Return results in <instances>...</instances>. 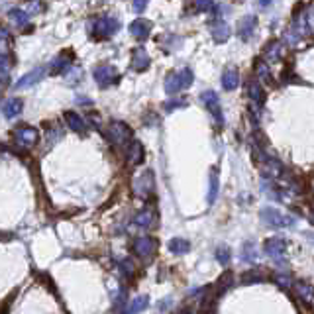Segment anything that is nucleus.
I'll return each mask as SVG.
<instances>
[{
	"instance_id": "ddd939ff",
	"label": "nucleus",
	"mask_w": 314,
	"mask_h": 314,
	"mask_svg": "<svg viewBox=\"0 0 314 314\" xmlns=\"http://www.w3.org/2000/svg\"><path fill=\"white\" fill-rule=\"evenodd\" d=\"M151 28H153V24H151L150 20L138 18V20H134V22L130 24V34H132L136 39H139V41H143V39L150 38Z\"/></svg>"
},
{
	"instance_id": "f3484780",
	"label": "nucleus",
	"mask_w": 314,
	"mask_h": 314,
	"mask_svg": "<svg viewBox=\"0 0 314 314\" xmlns=\"http://www.w3.org/2000/svg\"><path fill=\"white\" fill-rule=\"evenodd\" d=\"M150 55H148V51H146V47H136V50L132 51V69L134 71H138V73H141V71H146L148 67H150Z\"/></svg>"
},
{
	"instance_id": "9b49d317",
	"label": "nucleus",
	"mask_w": 314,
	"mask_h": 314,
	"mask_svg": "<svg viewBox=\"0 0 314 314\" xmlns=\"http://www.w3.org/2000/svg\"><path fill=\"white\" fill-rule=\"evenodd\" d=\"M263 251L271 259H281L287 251V241L283 238H271L263 244Z\"/></svg>"
},
{
	"instance_id": "20e7f679",
	"label": "nucleus",
	"mask_w": 314,
	"mask_h": 314,
	"mask_svg": "<svg viewBox=\"0 0 314 314\" xmlns=\"http://www.w3.org/2000/svg\"><path fill=\"white\" fill-rule=\"evenodd\" d=\"M153 190H155V177H153V171H151V169L143 171L141 175L134 179V195H136V197L148 201L151 195H153Z\"/></svg>"
},
{
	"instance_id": "72a5a7b5",
	"label": "nucleus",
	"mask_w": 314,
	"mask_h": 314,
	"mask_svg": "<svg viewBox=\"0 0 314 314\" xmlns=\"http://www.w3.org/2000/svg\"><path fill=\"white\" fill-rule=\"evenodd\" d=\"M230 248L228 246H220L218 250H216V259H218V263L220 265H224L226 267L228 263H230Z\"/></svg>"
},
{
	"instance_id": "6e6552de",
	"label": "nucleus",
	"mask_w": 314,
	"mask_h": 314,
	"mask_svg": "<svg viewBox=\"0 0 314 314\" xmlns=\"http://www.w3.org/2000/svg\"><path fill=\"white\" fill-rule=\"evenodd\" d=\"M108 139L114 146H128L132 139V128L124 122H110L108 126Z\"/></svg>"
},
{
	"instance_id": "a19ab883",
	"label": "nucleus",
	"mask_w": 314,
	"mask_h": 314,
	"mask_svg": "<svg viewBox=\"0 0 314 314\" xmlns=\"http://www.w3.org/2000/svg\"><path fill=\"white\" fill-rule=\"evenodd\" d=\"M185 104H187L185 101H171V102H167L163 108H165V112H173L175 108H183Z\"/></svg>"
},
{
	"instance_id": "ea45409f",
	"label": "nucleus",
	"mask_w": 314,
	"mask_h": 314,
	"mask_svg": "<svg viewBox=\"0 0 314 314\" xmlns=\"http://www.w3.org/2000/svg\"><path fill=\"white\" fill-rule=\"evenodd\" d=\"M43 10H45V6H43L39 0H30V4H28V12L32 14V16L38 14V12H43Z\"/></svg>"
},
{
	"instance_id": "7c9ffc66",
	"label": "nucleus",
	"mask_w": 314,
	"mask_h": 314,
	"mask_svg": "<svg viewBox=\"0 0 314 314\" xmlns=\"http://www.w3.org/2000/svg\"><path fill=\"white\" fill-rule=\"evenodd\" d=\"M239 281H241V285H253V283H263L265 277L261 275L259 271H255V269H250V271L241 273Z\"/></svg>"
},
{
	"instance_id": "79ce46f5",
	"label": "nucleus",
	"mask_w": 314,
	"mask_h": 314,
	"mask_svg": "<svg viewBox=\"0 0 314 314\" xmlns=\"http://www.w3.org/2000/svg\"><path fill=\"white\" fill-rule=\"evenodd\" d=\"M304 16H306V22H308V28H310V32H314V4H310V6L306 8Z\"/></svg>"
},
{
	"instance_id": "a211bd4d",
	"label": "nucleus",
	"mask_w": 314,
	"mask_h": 314,
	"mask_svg": "<svg viewBox=\"0 0 314 314\" xmlns=\"http://www.w3.org/2000/svg\"><path fill=\"white\" fill-rule=\"evenodd\" d=\"M155 220H157V214L153 208H143L134 216V224L139 228H146V230L155 226Z\"/></svg>"
},
{
	"instance_id": "9d476101",
	"label": "nucleus",
	"mask_w": 314,
	"mask_h": 314,
	"mask_svg": "<svg viewBox=\"0 0 314 314\" xmlns=\"http://www.w3.org/2000/svg\"><path fill=\"white\" fill-rule=\"evenodd\" d=\"M92 75H94V81H96V85L101 88L110 87L114 83H118V79H120L118 71L114 69L112 65H99Z\"/></svg>"
},
{
	"instance_id": "c756f323",
	"label": "nucleus",
	"mask_w": 314,
	"mask_h": 314,
	"mask_svg": "<svg viewBox=\"0 0 314 314\" xmlns=\"http://www.w3.org/2000/svg\"><path fill=\"white\" fill-rule=\"evenodd\" d=\"M295 289H297V295H299L304 302L314 301V289L308 285V283H295Z\"/></svg>"
},
{
	"instance_id": "dca6fc26",
	"label": "nucleus",
	"mask_w": 314,
	"mask_h": 314,
	"mask_svg": "<svg viewBox=\"0 0 314 314\" xmlns=\"http://www.w3.org/2000/svg\"><path fill=\"white\" fill-rule=\"evenodd\" d=\"M255 26H257V18H255V16H251V14L244 16V18L239 20V24H238V36H239V39L248 41V39L253 36V32H255Z\"/></svg>"
},
{
	"instance_id": "2eb2a0df",
	"label": "nucleus",
	"mask_w": 314,
	"mask_h": 314,
	"mask_svg": "<svg viewBox=\"0 0 314 314\" xmlns=\"http://www.w3.org/2000/svg\"><path fill=\"white\" fill-rule=\"evenodd\" d=\"M248 94H250L251 106H253L255 110H259L265 102V92H263V88H261V83H259V81H250V85H248Z\"/></svg>"
},
{
	"instance_id": "37998d69",
	"label": "nucleus",
	"mask_w": 314,
	"mask_h": 314,
	"mask_svg": "<svg viewBox=\"0 0 314 314\" xmlns=\"http://www.w3.org/2000/svg\"><path fill=\"white\" fill-rule=\"evenodd\" d=\"M132 6H134V10H136V12L141 14L143 10H146V6H148V0H134V4H132Z\"/></svg>"
},
{
	"instance_id": "a18cd8bd",
	"label": "nucleus",
	"mask_w": 314,
	"mask_h": 314,
	"mask_svg": "<svg viewBox=\"0 0 314 314\" xmlns=\"http://www.w3.org/2000/svg\"><path fill=\"white\" fill-rule=\"evenodd\" d=\"M269 2H271V0H259V4H261V6H267Z\"/></svg>"
},
{
	"instance_id": "49530a36",
	"label": "nucleus",
	"mask_w": 314,
	"mask_h": 314,
	"mask_svg": "<svg viewBox=\"0 0 314 314\" xmlns=\"http://www.w3.org/2000/svg\"><path fill=\"white\" fill-rule=\"evenodd\" d=\"M0 238H10V236H8V234H2V232H0Z\"/></svg>"
},
{
	"instance_id": "cd10ccee",
	"label": "nucleus",
	"mask_w": 314,
	"mask_h": 314,
	"mask_svg": "<svg viewBox=\"0 0 314 314\" xmlns=\"http://www.w3.org/2000/svg\"><path fill=\"white\" fill-rule=\"evenodd\" d=\"M0 55H12V36L4 28H0Z\"/></svg>"
},
{
	"instance_id": "393cba45",
	"label": "nucleus",
	"mask_w": 314,
	"mask_h": 314,
	"mask_svg": "<svg viewBox=\"0 0 314 314\" xmlns=\"http://www.w3.org/2000/svg\"><path fill=\"white\" fill-rule=\"evenodd\" d=\"M239 85V75L236 69H226L222 75V87L224 90H234Z\"/></svg>"
},
{
	"instance_id": "f8f14e48",
	"label": "nucleus",
	"mask_w": 314,
	"mask_h": 314,
	"mask_svg": "<svg viewBox=\"0 0 314 314\" xmlns=\"http://www.w3.org/2000/svg\"><path fill=\"white\" fill-rule=\"evenodd\" d=\"M71 61H73V53L71 51H63L50 63V73L51 75H61L63 71H67L71 67Z\"/></svg>"
},
{
	"instance_id": "423d86ee",
	"label": "nucleus",
	"mask_w": 314,
	"mask_h": 314,
	"mask_svg": "<svg viewBox=\"0 0 314 314\" xmlns=\"http://www.w3.org/2000/svg\"><path fill=\"white\" fill-rule=\"evenodd\" d=\"M39 141V132L38 128L34 126H20L16 132H14V143L22 150H30L34 148Z\"/></svg>"
},
{
	"instance_id": "4468645a",
	"label": "nucleus",
	"mask_w": 314,
	"mask_h": 314,
	"mask_svg": "<svg viewBox=\"0 0 314 314\" xmlns=\"http://www.w3.org/2000/svg\"><path fill=\"white\" fill-rule=\"evenodd\" d=\"M146 159V150L141 146V141L138 139H132L128 143V163L130 165H141Z\"/></svg>"
},
{
	"instance_id": "39448f33",
	"label": "nucleus",
	"mask_w": 314,
	"mask_h": 314,
	"mask_svg": "<svg viewBox=\"0 0 314 314\" xmlns=\"http://www.w3.org/2000/svg\"><path fill=\"white\" fill-rule=\"evenodd\" d=\"M120 28V22L114 18V16H102L99 20H94L92 24V36L96 39H106L114 36Z\"/></svg>"
},
{
	"instance_id": "2f4dec72",
	"label": "nucleus",
	"mask_w": 314,
	"mask_h": 314,
	"mask_svg": "<svg viewBox=\"0 0 314 314\" xmlns=\"http://www.w3.org/2000/svg\"><path fill=\"white\" fill-rule=\"evenodd\" d=\"M10 18H12L14 24L18 26V28H24V26L30 24V12H24V10H18V8H14V10H10Z\"/></svg>"
},
{
	"instance_id": "bb28decb",
	"label": "nucleus",
	"mask_w": 314,
	"mask_h": 314,
	"mask_svg": "<svg viewBox=\"0 0 314 314\" xmlns=\"http://www.w3.org/2000/svg\"><path fill=\"white\" fill-rule=\"evenodd\" d=\"M188 250H190V244H188V239H185V238H173L169 241V251H171V253L185 255Z\"/></svg>"
},
{
	"instance_id": "0eeeda50",
	"label": "nucleus",
	"mask_w": 314,
	"mask_h": 314,
	"mask_svg": "<svg viewBox=\"0 0 314 314\" xmlns=\"http://www.w3.org/2000/svg\"><path fill=\"white\" fill-rule=\"evenodd\" d=\"M132 251L138 257L150 261L151 257L155 255V251H157V239L151 238V236H138V238L132 241Z\"/></svg>"
},
{
	"instance_id": "412c9836",
	"label": "nucleus",
	"mask_w": 314,
	"mask_h": 314,
	"mask_svg": "<svg viewBox=\"0 0 314 314\" xmlns=\"http://www.w3.org/2000/svg\"><path fill=\"white\" fill-rule=\"evenodd\" d=\"M210 34H212L216 43H224L230 38V26L226 22H222V20H216V22L210 24Z\"/></svg>"
},
{
	"instance_id": "4c0bfd02",
	"label": "nucleus",
	"mask_w": 314,
	"mask_h": 314,
	"mask_svg": "<svg viewBox=\"0 0 314 314\" xmlns=\"http://www.w3.org/2000/svg\"><path fill=\"white\" fill-rule=\"evenodd\" d=\"M273 281H275V283L279 285V287H281V289H291V277L289 275L277 273V275H273Z\"/></svg>"
},
{
	"instance_id": "58836bf2",
	"label": "nucleus",
	"mask_w": 314,
	"mask_h": 314,
	"mask_svg": "<svg viewBox=\"0 0 314 314\" xmlns=\"http://www.w3.org/2000/svg\"><path fill=\"white\" fill-rule=\"evenodd\" d=\"M120 269H122V273L128 277L136 273V267H134V261H132V259H122V261H120Z\"/></svg>"
},
{
	"instance_id": "f704fd0d",
	"label": "nucleus",
	"mask_w": 314,
	"mask_h": 314,
	"mask_svg": "<svg viewBox=\"0 0 314 314\" xmlns=\"http://www.w3.org/2000/svg\"><path fill=\"white\" fill-rule=\"evenodd\" d=\"M190 2H192L195 12H208L214 4V0H190Z\"/></svg>"
},
{
	"instance_id": "c03bdc74",
	"label": "nucleus",
	"mask_w": 314,
	"mask_h": 314,
	"mask_svg": "<svg viewBox=\"0 0 314 314\" xmlns=\"http://www.w3.org/2000/svg\"><path fill=\"white\" fill-rule=\"evenodd\" d=\"M8 83H10V81H8V75H6V73H0V92L8 87Z\"/></svg>"
},
{
	"instance_id": "e433bc0d",
	"label": "nucleus",
	"mask_w": 314,
	"mask_h": 314,
	"mask_svg": "<svg viewBox=\"0 0 314 314\" xmlns=\"http://www.w3.org/2000/svg\"><path fill=\"white\" fill-rule=\"evenodd\" d=\"M12 65H14L12 55H0V73H8Z\"/></svg>"
},
{
	"instance_id": "aec40b11",
	"label": "nucleus",
	"mask_w": 314,
	"mask_h": 314,
	"mask_svg": "<svg viewBox=\"0 0 314 314\" xmlns=\"http://www.w3.org/2000/svg\"><path fill=\"white\" fill-rule=\"evenodd\" d=\"M63 118H65L67 126H69L73 132H77V134H85V132H87V122H85V120H83L77 112L67 110V112L63 114Z\"/></svg>"
},
{
	"instance_id": "a878e982",
	"label": "nucleus",
	"mask_w": 314,
	"mask_h": 314,
	"mask_svg": "<svg viewBox=\"0 0 314 314\" xmlns=\"http://www.w3.org/2000/svg\"><path fill=\"white\" fill-rule=\"evenodd\" d=\"M255 77L261 79V81L267 83V85H271L273 77H271V71H269V63H265L263 59H257V61H255Z\"/></svg>"
},
{
	"instance_id": "c85d7f7f",
	"label": "nucleus",
	"mask_w": 314,
	"mask_h": 314,
	"mask_svg": "<svg viewBox=\"0 0 314 314\" xmlns=\"http://www.w3.org/2000/svg\"><path fill=\"white\" fill-rule=\"evenodd\" d=\"M218 187H220V183H218V169L212 167L210 169V188H208V204H214L216 201V197H218Z\"/></svg>"
},
{
	"instance_id": "f257e3e1",
	"label": "nucleus",
	"mask_w": 314,
	"mask_h": 314,
	"mask_svg": "<svg viewBox=\"0 0 314 314\" xmlns=\"http://www.w3.org/2000/svg\"><path fill=\"white\" fill-rule=\"evenodd\" d=\"M253 163L259 167V171L265 177H271V179L285 177V167L279 163L275 157H269L261 148H253Z\"/></svg>"
},
{
	"instance_id": "473e14b6",
	"label": "nucleus",
	"mask_w": 314,
	"mask_h": 314,
	"mask_svg": "<svg viewBox=\"0 0 314 314\" xmlns=\"http://www.w3.org/2000/svg\"><path fill=\"white\" fill-rule=\"evenodd\" d=\"M148 304H150V299L141 295V297H136V299L132 301V304H130V308H128V310H130L132 314L141 312V310H146V308H148Z\"/></svg>"
},
{
	"instance_id": "f03ea898",
	"label": "nucleus",
	"mask_w": 314,
	"mask_h": 314,
	"mask_svg": "<svg viewBox=\"0 0 314 314\" xmlns=\"http://www.w3.org/2000/svg\"><path fill=\"white\" fill-rule=\"evenodd\" d=\"M192 85V71L190 69H181V71H171L165 77V92L175 96L183 88Z\"/></svg>"
},
{
	"instance_id": "1a4fd4ad",
	"label": "nucleus",
	"mask_w": 314,
	"mask_h": 314,
	"mask_svg": "<svg viewBox=\"0 0 314 314\" xmlns=\"http://www.w3.org/2000/svg\"><path fill=\"white\" fill-rule=\"evenodd\" d=\"M202 102H204L206 110L212 114L214 122H216V128H222V126H224V114H222V106H220V101H218L216 92H212V90H204V92H202Z\"/></svg>"
},
{
	"instance_id": "c9c22d12",
	"label": "nucleus",
	"mask_w": 314,
	"mask_h": 314,
	"mask_svg": "<svg viewBox=\"0 0 314 314\" xmlns=\"http://www.w3.org/2000/svg\"><path fill=\"white\" fill-rule=\"evenodd\" d=\"M241 257H244L246 261H250V263L255 261V246H253L251 241H248V244L244 246V253H241Z\"/></svg>"
},
{
	"instance_id": "6ab92c4d",
	"label": "nucleus",
	"mask_w": 314,
	"mask_h": 314,
	"mask_svg": "<svg viewBox=\"0 0 314 314\" xmlns=\"http://www.w3.org/2000/svg\"><path fill=\"white\" fill-rule=\"evenodd\" d=\"M43 75H45V69L43 67H36L34 71H30V73H26L18 83H16V88L20 90V88H26V87H32V85H36V83H39L41 79H43Z\"/></svg>"
},
{
	"instance_id": "7ed1b4c3",
	"label": "nucleus",
	"mask_w": 314,
	"mask_h": 314,
	"mask_svg": "<svg viewBox=\"0 0 314 314\" xmlns=\"http://www.w3.org/2000/svg\"><path fill=\"white\" fill-rule=\"evenodd\" d=\"M259 216H261V220H263L267 226L271 228H293L295 226V220L291 218V216H287V214L279 212L277 208H271V206H265V208H261V212H259Z\"/></svg>"
},
{
	"instance_id": "5701e85b",
	"label": "nucleus",
	"mask_w": 314,
	"mask_h": 314,
	"mask_svg": "<svg viewBox=\"0 0 314 314\" xmlns=\"http://www.w3.org/2000/svg\"><path fill=\"white\" fill-rule=\"evenodd\" d=\"M22 101L20 99H10V101L4 102V106H2V112H4V116L8 118V120H12V118H16L18 114L22 112Z\"/></svg>"
},
{
	"instance_id": "4be33fe9",
	"label": "nucleus",
	"mask_w": 314,
	"mask_h": 314,
	"mask_svg": "<svg viewBox=\"0 0 314 314\" xmlns=\"http://www.w3.org/2000/svg\"><path fill=\"white\" fill-rule=\"evenodd\" d=\"M232 281H234V275H232L230 271H226L224 275L218 279V283H216V287H214V295H212L214 301H218V297H222V295L232 287Z\"/></svg>"
},
{
	"instance_id": "b1692460",
	"label": "nucleus",
	"mask_w": 314,
	"mask_h": 314,
	"mask_svg": "<svg viewBox=\"0 0 314 314\" xmlns=\"http://www.w3.org/2000/svg\"><path fill=\"white\" fill-rule=\"evenodd\" d=\"M281 51H283V47H281L279 41H271V43H267V45H265V51H263L265 61L277 63L279 59H281Z\"/></svg>"
}]
</instances>
